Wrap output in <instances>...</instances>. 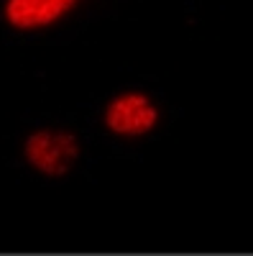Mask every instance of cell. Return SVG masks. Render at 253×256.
I'll return each mask as SVG.
<instances>
[{"instance_id": "obj_2", "label": "cell", "mask_w": 253, "mask_h": 256, "mask_svg": "<svg viewBox=\"0 0 253 256\" xmlns=\"http://www.w3.org/2000/svg\"><path fill=\"white\" fill-rule=\"evenodd\" d=\"M105 128L120 138H141L159 126V108L146 92H120L115 95L102 113Z\"/></svg>"}, {"instance_id": "obj_1", "label": "cell", "mask_w": 253, "mask_h": 256, "mask_svg": "<svg viewBox=\"0 0 253 256\" xmlns=\"http://www.w3.org/2000/svg\"><path fill=\"white\" fill-rule=\"evenodd\" d=\"M79 138L72 131L41 128L23 141V159L44 177H64L79 159Z\"/></svg>"}, {"instance_id": "obj_3", "label": "cell", "mask_w": 253, "mask_h": 256, "mask_svg": "<svg viewBox=\"0 0 253 256\" xmlns=\"http://www.w3.org/2000/svg\"><path fill=\"white\" fill-rule=\"evenodd\" d=\"M82 0H3V20L13 31H44L67 18Z\"/></svg>"}]
</instances>
